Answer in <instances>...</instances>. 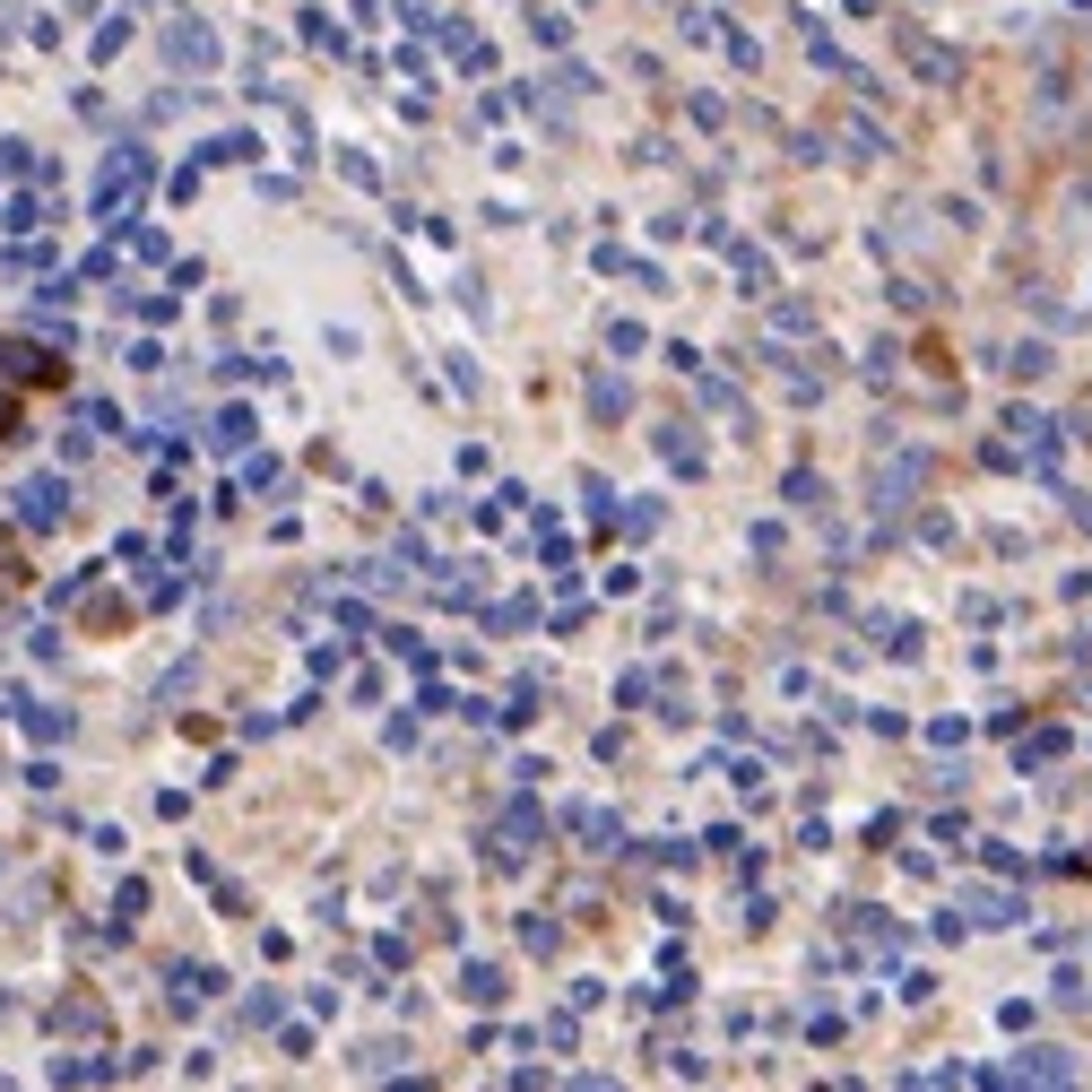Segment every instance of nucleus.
Segmentation results:
<instances>
[{
  "instance_id": "f257e3e1",
  "label": "nucleus",
  "mask_w": 1092,
  "mask_h": 1092,
  "mask_svg": "<svg viewBox=\"0 0 1092 1092\" xmlns=\"http://www.w3.org/2000/svg\"><path fill=\"white\" fill-rule=\"evenodd\" d=\"M62 511V486H27V520H53Z\"/></svg>"
}]
</instances>
